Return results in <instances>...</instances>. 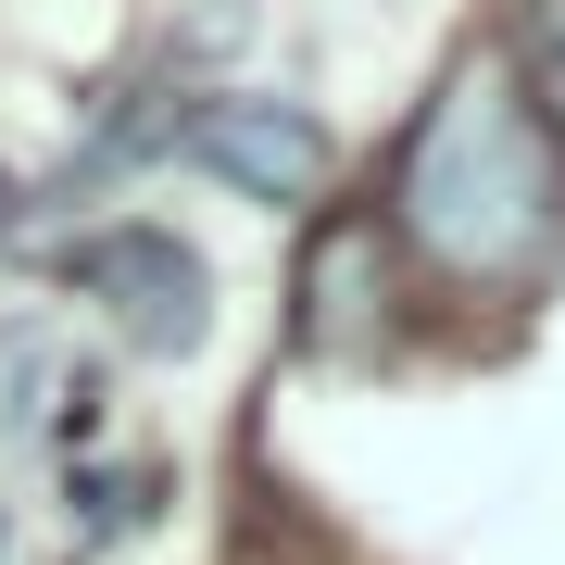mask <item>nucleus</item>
I'll return each instance as SVG.
<instances>
[{
	"label": "nucleus",
	"mask_w": 565,
	"mask_h": 565,
	"mask_svg": "<svg viewBox=\"0 0 565 565\" xmlns=\"http://www.w3.org/2000/svg\"><path fill=\"white\" fill-rule=\"evenodd\" d=\"M541 102H553V126H565V39H553V63H541Z\"/></svg>",
	"instance_id": "nucleus-5"
},
{
	"label": "nucleus",
	"mask_w": 565,
	"mask_h": 565,
	"mask_svg": "<svg viewBox=\"0 0 565 565\" xmlns=\"http://www.w3.org/2000/svg\"><path fill=\"white\" fill-rule=\"evenodd\" d=\"M364 277H377V226H327V252H315V315H302L327 352H340L352 327H364V302H352Z\"/></svg>",
	"instance_id": "nucleus-4"
},
{
	"label": "nucleus",
	"mask_w": 565,
	"mask_h": 565,
	"mask_svg": "<svg viewBox=\"0 0 565 565\" xmlns=\"http://www.w3.org/2000/svg\"><path fill=\"white\" fill-rule=\"evenodd\" d=\"M0 239H25V189L13 177H0Z\"/></svg>",
	"instance_id": "nucleus-6"
},
{
	"label": "nucleus",
	"mask_w": 565,
	"mask_h": 565,
	"mask_svg": "<svg viewBox=\"0 0 565 565\" xmlns=\"http://www.w3.org/2000/svg\"><path fill=\"white\" fill-rule=\"evenodd\" d=\"M403 226L415 252L440 264L465 289H527L565 239V163L541 139V114H527V88L503 63H478V76H452L440 102H427L415 151H403Z\"/></svg>",
	"instance_id": "nucleus-1"
},
{
	"label": "nucleus",
	"mask_w": 565,
	"mask_h": 565,
	"mask_svg": "<svg viewBox=\"0 0 565 565\" xmlns=\"http://www.w3.org/2000/svg\"><path fill=\"white\" fill-rule=\"evenodd\" d=\"M163 151H189L202 177H226L239 202H315L327 189V126L277 114V102H202L163 126Z\"/></svg>",
	"instance_id": "nucleus-2"
},
{
	"label": "nucleus",
	"mask_w": 565,
	"mask_h": 565,
	"mask_svg": "<svg viewBox=\"0 0 565 565\" xmlns=\"http://www.w3.org/2000/svg\"><path fill=\"white\" fill-rule=\"evenodd\" d=\"M63 277H76V289H102V302L126 315V340H139V352H189V340H202V264L163 239V226L76 239V252H63Z\"/></svg>",
	"instance_id": "nucleus-3"
}]
</instances>
